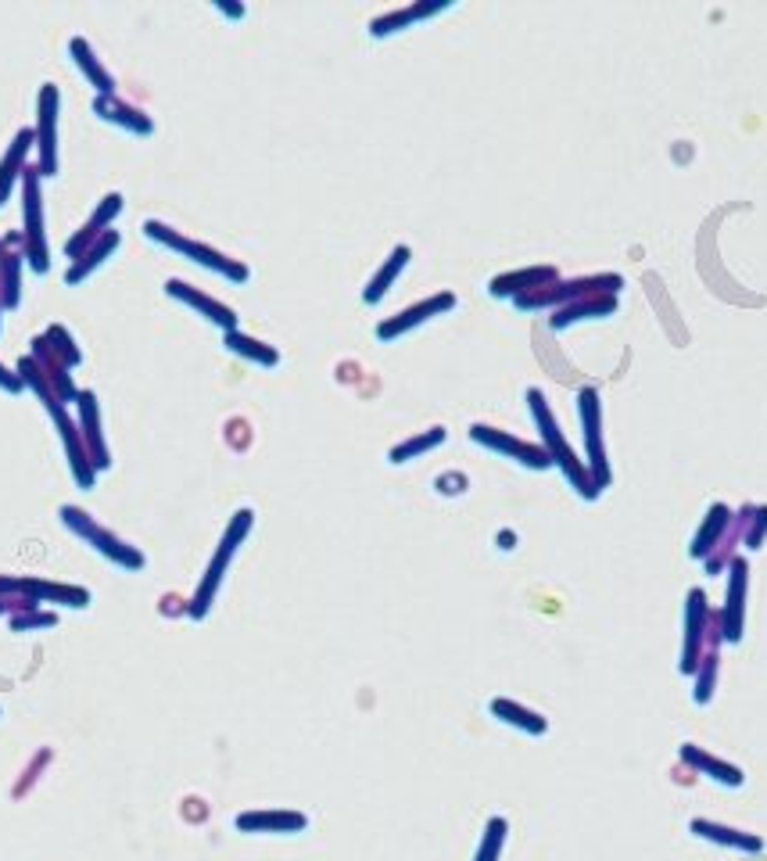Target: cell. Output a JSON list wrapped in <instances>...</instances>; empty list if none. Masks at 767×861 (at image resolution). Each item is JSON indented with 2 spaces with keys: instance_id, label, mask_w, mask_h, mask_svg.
<instances>
[{
  "instance_id": "5bb4252c",
  "label": "cell",
  "mask_w": 767,
  "mask_h": 861,
  "mask_svg": "<svg viewBox=\"0 0 767 861\" xmlns=\"http://www.w3.org/2000/svg\"><path fill=\"white\" fill-rule=\"evenodd\" d=\"M94 115L101 119V123L126 130L129 137H152L155 133V119L144 109H137V104H126L118 94L115 98H94Z\"/></svg>"
},
{
  "instance_id": "f1b7e54d",
  "label": "cell",
  "mask_w": 767,
  "mask_h": 861,
  "mask_svg": "<svg viewBox=\"0 0 767 861\" xmlns=\"http://www.w3.org/2000/svg\"><path fill=\"white\" fill-rule=\"evenodd\" d=\"M43 338H48V345L54 349V356L62 359L69 370H76L80 362H83V349H80L76 341H72V335H69L62 324H51L48 330H43Z\"/></svg>"
},
{
  "instance_id": "cb8c5ba5",
  "label": "cell",
  "mask_w": 767,
  "mask_h": 861,
  "mask_svg": "<svg viewBox=\"0 0 767 861\" xmlns=\"http://www.w3.org/2000/svg\"><path fill=\"white\" fill-rule=\"evenodd\" d=\"M222 345H227V352L245 356L251 362H259V367H280V352L273 349V345L251 338V335H245V330H230V335H222Z\"/></svg>"
},
{
  "instance_id": "7c38bea8",
  "label": "cell",
  "mask_w": 767,
  "mask_h": 861,
  "mask_svg": "<svg viewBox=\"0 0 767 861\" xmlns=\"http://www.w3.org/2000/svg\"><path fill=\"white\" fill-rule=\"evenodd\" d=\"M76 410H80V434H83V445H86V457H90V467H94L97 474L112 471V452H108V442H104V431H101V406H97V396L94 391H80L76 399Z\"/></svg>"
},
{
  "instance_id": "30bf717a",
  "label": "cell",
  "mask_w": 767,
  "mask_h": 861,
  "mask_svg": "<svg viewBox=\"0 0 767 861\" xmlns=\"http://www.w3.org/2000/svg\"><path fill=\"white\" fill-rule=\"evenodd\" d=\"M578 413H581L584 445H589V463H592L595 485H607V481H610V471H607V449H603V434H599V424H603V406H599V391H595V388H581V396H578Z\"/></svg>"
},
{
  "instance_id": "7402d4cb",
  "label": "cell",
  "mask_w": 767,
  "mask_h": 861,
  "mask_svg": "<svg viewBox=\"0 0 767 861\" xmlns=\"http://www.w3.org/2000/svg\"><path fill=\"white\" fill-rule=\"evenodd\" d=\"M410 259H413V248H410V245L391 248V255L384 259V266L370 277L366 291H363V301H366V306H381L384 295L391 291V284H395V280L402 277V269L410 266Z\"/></svg>"
},
{
  "instance_id": "277c9868",
  "label": "cell",
  "mask_w": 767,
  "mask_h": 861,
  "mask_svg": "<svg viewBox=\"0 0 767 861\" xmlns=\"http://www.w3.org/2000/svg\"><path fill=\"white\" fill-rule=\"evenodd\" d=\"M43 176L37 165H25L22 173V245H25V266L33 274H48L51 269V248H48V230H43Z\"/></svg>"
},
{
  "instance_id": "6da1fadb",
  "label": "cell",
  "mask_w": 767,
  "mask_h": 861,
  "mask_svg": "<svg viewBox=\"0 0 767 861\" xmlns=\"http://www.w3.org/2000/svg\"><path fill=\"white\" fill-rule=\"evenodd\" d=\"M141 230H144V237H147V240H155V245L169 248L173 255H179V259H187V263H194V266H201V269H208V274H216V277H222V280H230V284H248V280H251V269H248L245 263L230 259L227 252H219V248H213V245H205V240L187 237L184 230H176V226H169V223H162V219H144Z\"/></svg>"
},
{
  "instance_id": "4316f807",
  "label": "cell",
  "mask_w": 767,
  "mask_h": 861,
  "mask_svg": "<svg viewBox=\"0 0 767 861\" xmlns=\"http://www.w3.org/2000/svg\"><path fill=\"white\" fill-rule=\"evenodd\" d=\"M445 442V428H427V431H419V434H413V438H405L402 445H395L387 452V460L391 463H410V460H416V457H424V452H431V449H438Z\"/></svg>"
},
{
  "instance_id": "74e56055",
  "label": "cell",
  "mask_w": 767,
  "mask_h": 861,
  "mask_svg": "<svg viewBox=\"0 0 767 861\" xmlns=\"http://www.w3.org/2000/svg\"><path fill=\"white\" fill-rule=\"evenodd\" d=\"M0 259H4V245H0ZM0 312H4V301H0Z\"/></svg>"
},
{
  "instance_id": "3957f363",
  "label": "cell",
  "mask_w": 767,
  "mask_h": 861,
  "mask_svg": "<svg viewBox=\"0 0 767 861\" xmlns=\"http://www.w3.org/2000/svg\"><path fill=\"white\" fill-rule=\"evenodd\" d=\"M58 517H62V524L69 527L72 535L83 539L90 550L101 553L104 561H112L115 567H123V571H144V567H147V556H144L137 546H129L126 539H118L112 527H104V524L94 517V513H86L83 506L65 503L62 510H58Z\"/></svg>"
},
{
  "instance_id": "4dcf8cb0",
  "label": "cell",
  "mask_w": 767,
  "mask_h": 861,
  "mask_svg": "<svg viewBox=\"0 0 767 861\" xmlns=\"http://www.w3.org/2000/svg\"><path fill=\"white\" fill-rule=\"evenodd\" d=\"M699 628H703V593H699V588H692V593H688V646H685V672L696 668V664H692V657H696Z\"/></svg>"
},
{
  "instance_id": "2e32d148",
  "label": "cell",
  "mask_w": 767,
  "mask_h": 861,
  "mask_svg": "<svg viewBox=\"0 0 767 861\" xmlns=\"http://www.w3.org/2000/svg\"><path fill=\"white\" fill-rule=\"evenodd\" d=\"M4 259H0V301L4 309H19L22 301V263H25V245L19 237H4Z\"/></svg>"
},
{
  "instance_id": "5b68a950",
  "label": "cell",
  "mask_w": 767,
  "mask_h": 861,
  "mask_svg": "<svg viewBox=\"0 0 767 861\" xmlns=\"http://www.w3.org/2000/svg\"><path fill=\"white\" fill-rule=\"evenodd\" d=\"M528 406H531V417H535V424H538V431H541V442H546V452H549V460L560 467V471L574 481V489L589 500V495H595L599 489H595V481L584 474V467L574 460V452H570V445L563 442V434H560V428H556V417H552V410H549V402H546V396H541L538 388H528Z\"/></svg>"
},
{
  "instance_id": "e0dca14e",
  "label": "cell",
  "mask_w": 767,
  "mask_h": 861,
  "mask_svg": "<svg viewBox=\"0 0 767 861\" xmlns=\"http://www.w3.org/2000/svg\"><path fill=\"white\" fill-rule=\"evenodd\" d=\"M29 147H37V133L29 130V126H22L19 133H14V141L8 144L4 158H0V205H4V202L11 198L14 184H22Z\"/></svg>"
},
{
  "instance_id": "d6986e66",
  "label": "cell",
  "mask_w": 767,
  "mask_h": 861,
  "mask_svg": "<svg viewBox=\"0 0 767 861\" xmlns=\"http://www.w3.org/2000/svg\"><path fill=\"white\" fill-rule=\"evenodd\" d=\"M22 593L29 596L40 607V603H58V607H72V611H83L90 607V593L80 585H58L48 578H22Z\"/></svg>"
},
{
  "instance_id": "484cf974",
  "label": "cell",
  "mask_w": 767,
  "mask_h": 861,
  "mask_svg": "<svg viewBox=\"0 0 767 861\" xmlns=\"http://www.w3.org/2000/svg\"><path fill=\"white\" fill-rule=\"evenodd\" d=\"M613 306H616L613 295H595V298H584V301H570V306L556 309L552 330H563V327H570L574 320H584L589 312H592V316H595V312H613Z\"/></svg>"
},
{
  "instance_id": "9a60e30c",
  "label": "cell",
  "mask_w": 767,
  "mask_h": 861,
  "mask_svg": "<svg viewBox=\"0 0 767 861\" xmlns=\"http://www.w3.org/2000/svg\"><path fill=\"white\" fill-rule=\"evenodd\" d=\"M29 345H33V349H29V356L37 359V367L43 370V377H48V381L54 385L58 399H62L65 406H72V402H76V399H80V388H76V381H72V373H69V367H65V362L54 356V349L48 345V338H43V335H37V338L29 341Z\"/></svg>"
},
{
  "instance_id": "ac0fdd59",
  "label": "cell",
  "mask_w": 767,
  "mask_h": 861,
  "mask_svg": "<svg viewBox=\"0 0 767 861\" xmlns=\"http://www.w3.org/2000/svg\"><path fill=\"white\" fill-rule=\"evenodd\" d=\"M69 54L76 69L83 72V80L94 86V98H115V75L101 65V58L94 54V48L83 40V37H72L69 40Z\"/></svg>"
},
{
  "instance_id": "9c48e42d",
  "label": "cell",
  "mask_w": 767,
  "mask_h": 861,
  "mask_svg": "<svg viewBox=\"0 0 767 861\" xmlns=\"http://www.w3.org/2000/svg\"><path fill=\"white\" fill-rule=\"evenodd\" d=\"M165 295L176 298V301H184V306L194 309L198 316H205V320L216 324L222 335H230V330H240V327H237L240 316H237L230 306H222L219 298L205 295L201 287H194V284H187V280H165Z\"/></svg>"
},
{
  "instance_id": "1f68e13d",
  "label": "cell",
  "mask_w": 767,
  "mask_h": 861,
  "mask_svg": "<svg viewBox=\"0 0 767 861\" xmlns=\"http://www.w3.org/2000/svg\"><path fill=\"white\" fill-rule=\"evenodd\" d=\"M54 625H58V614H54V611H40V607L19 611V614L8 617V628H11V632H37V628H54Z\"/></svg>"
},
{
  "instance_id": "8d00e7d4",
  "label": "cell",
  "mask_w": 767,
  "mask_h": 861,
  "mask_svg": "<svg viewBox=\"0 0 767 861\" xmlns=\"http://www.w3.org/2000/svg\"><path fill=\"white\" fill-rule=\"evenodd\" d=\"M222 14H230V19H245V8H240V4H227V0H219V4H216Z\"/></svg>"
},
{
  "instance_id": "52a82bcc",
  "label": "cell",
  "mask_w": 767,
  "mask_h": 861,
  "mask_svg": "<svg viewBox=\"0 0 767 861\" xmlns=\"http://www.w3.org/2000/svg\"><path fill=\"white\" fill-rule=\"evenodd\" d=\"M456 306H459V298L453 291H438V295H431L424 301H416V306H410V309H402L398 316H387V320H381L377 324V338L381 341H395L402 335H410L413 327L434 320V316L453 312Z\"/></svg>"
},
{
  "instance_id": "603a6c76",
  "label": "cell",
  "mask_w": 767,
  "mask_h": 861,
  "mask_svg": "<svg viewBox=\"0 0 767 861\" xmlns=\"http://www.w3.org/2000/svg\"><path fill=\"white\" fill-rule=\"evenodd\" d=\"M556 280V269L552 266H538V269H520V274H506V277H495L488 291L495 298H520L528 291H538Z\"/></svg>"
},
{
  "instance_id": "f546056e",
  "label": "cell",
  "mask_w": 767,
  "mask_h": 861,
  "mask_svg": "<svg viewBox=\"0 0 767 861\" xmlns=\"http://www.w3.org/2000/svg\"><path fill=\"white\" fill-rule=\"evenodd\" d=\"M506 833H509L506 819H488L485 837H480V848H477V858H474V861H499L502 843H506Z\"/></svg>"
},
{
  "instance_id": "8fae6325",
  "label": "cell",
  "mask_w": 767,
  "mask_h": 861,
  "mask_svg": "<svg viewBox=\"0 0 767 861\" xmlns=\"http://www.w3.org/2000/svg\"><path fill=\"white\" fill-rule=\"evenodd\" d=\"M470 438H474L477 445H485V449H491V452H502V457L517 460V463H524V467H531V471H546V467L552 463L546 449H538V445H531V442H520V438L506 434V431H499V428L474 424V428H470Z\"/></svg>"
},
{
  "instance_id": "4fadbf2b",
  "label": "cell",
  "mask_w": 767,
  "mask_h": 861,
  "mask_svg": "<svg viewBox=\"0 0 767 861\" xmlns=\"http://www.w3.org/2000/svg\"><path fill=\"white\" fill-rule=\"evenodd\" d=\"M237 833H305L309 819L302 811H288V808H262V811H240L237 819Z\"/></svg>"
},
{
  "instance_id": "e575fe53",
  "label": "cell",
  "mask_w": 767,
  "mask_h": 861,
  "mask_svg": "<svg viewBox=\"0 0 767 861\" xmlns=\"http://www.w3.org/2000/svg\"><path fill=\"white\" fill-rule=\"evenodd\" d=\"M0 388L8 391V396H19V391H25V381H22V373L19 370H8L4 362H0Z\"/></svg>"
},
{
  "instance_id": "836d02e7",
  "label": "cell",
  "mask_w": 767,
  "mask_h": 861,
  "mask_svg": "<svg viewBox=\"0 0 767 861\" xmlns=\"http://www.w3.org/2000/svg\"><path fill=\"white\" fill-rule=\"evenodd\" d=\"M725 521H728V506H721V503H717V506L711 510V527H703V532H699L696 546H692V556H703V553H706V542H711V539L717 535V527L725 524Z\"/></svg>"
},
{
  "instance_id": "44dd1931",
  "label": "cell",
  "mask_w": 767,
  "mask_h": 861,
  "mask_svg": "<svg viewBox=\"0 0 767 861\" xmlns=\"http://www.w3.org/2000/svg\"><path fill=\"white\" fill-rule=\"evenodd\" d=\"M118 245H123V234H118V230H108V234H104V237L97 240V245H90V248L80 255V259L65 269V284H69V287L83 284L90 274H94V269H101L104 263L112 259V255L118 252Z\"/></svg>"
},
{
  "instance_id": "d4e9b609",
  "label": "cell",
  "mask_w": 767,
  "mask_h": 861,
  "mask_svg": "<svg viewBox=\"0 0 767 861\" xmlns=\"http://www.w3.org/2000/svg\"><path fill=\"white\" fill-rule=\"evenodd\" d=\"M491 715L499 718V721H506V725H517V729L531 732V736H541V732L549 729L546 718H541V715L528 711V707H520V704H514V700H502V697L491 700Z\"/></svg>"
},
{
  "instance_id": "d590c367",
  "label": "cell",
  "mask_w": 767,
  "mask_h": 861,
  "mask_svg": "<svg viewBox=\"0 0 767 861\" xmlns=\"http://www.w3.org/2000/svg\"><path fill=\"white\" fill-rule=\"evenodd\" d=\"M37 603L33 599H25V596H0V614H19V611H33Z\"/></svg>"
},
{
  "instance_id": "8992f818",
  "label": "cell",
  "mask_w": 767,
  "mask_h": 861,
  "mask_svg": "<svg viewBox=\"0 0 767 861\" xmlns=\"http://www.w3.org/2000/svg\"><path fill=\"white\" fill-rule=\"evenodd\" d=\"M58 112H62V90L54 83H43L40 86V98H37V170L43 180L58 176Z\"/></svg>"
},
{
  "instance_id": "ba28073f",
  "label": "cell",
  "mask_w": 767,
  "mask_h": 861,
  "mask_svg": "<svg viewBox=\"0 0 767 861\" xmlns=\"http://www.w3.org/2000/svg\"><path fill=\"white\" fill-rule=\"evenodd\" d=\"M123 208H126V198H123V194H118V191L104 194V198L97 202L94 213H90V219L80 226L76 234L69 237V245H65V255H69V259L76 263L90 245H97V240L112 230V223H115L118 216H123Z\"/></svg>"
},
{
  "instance_id": "7a4b0ae2",
  "label": "cell",
  "mask_w": 767,
  "mask_h": 861,
  "mask_svg": "<svg viewBox=\"0 0 767 861\" xmlns=\"http://www.w3.org/2000/svg\"><path fill=\"white\" fill-rule=\"evenodd\" d=\"M251 527H255V510H248V506L237 510L234 517H230L227 532H222L219 546H216V553H213V561H208L205 574H201V582H198V593H194V599L187 603V617H190V622H205L208 611H213V603H216V596H219L222 582H227V571H230V564H234L240 542L251 535Z\"/></svg>"
},
{
  "instance_id": "ffe728a7",
  "label": "cell",
  "mask_w": 767,
  "mask_h": 861,
  "mask_svg": "<svg viewBox=\"0 0 767 861\" xmlns=\"http://www.w3.org/2000/svg\"><path fill=\"white\" fill-rule=\"evenodd\" d=\"M445 8H448V0H438V4H427V0H424V4H410V8H402V11H387V14H381V19L370 22V37L373 40L395 37V33H402V29L424 22V19H431V14H438Z\"/></svg>"
},
{
  "instance_id": "d6a6232c",
  "label": "cell",
  "mask_w": 767,
  "mask_h": 861,
  "mask_svg": "<svg viewBox=\"0 0 767 861\" xmlns=\"http://www.w3.org/2000/svg\"><path fill=\"white\" fill-rule=\"evenodd\" d=\"M685 758L688 761H696L699 768H711V772H714V779H721V782H732V787H739V782H743V772H739V768H728V765H721V761H714V758H703V754H696V750H685Z\"/></svg>"
},
{
  "instance_id": "83f0119b",
  "label": "cell",
  "mask_w": 767,
  "mask_h": 861,
  "mask_svg": "<svg viewBox=\"0 0 767 861\" xmlns=\"http://www.w3.org/2000/svg\"><path fill=\"white\" fill-rule=\"evenodd\" d=\"M743 588H746V564L735 561V567H732V593H728V622H725V636L732 643L739 639V625H743Z\"/></svg>"
}]
</instances>
